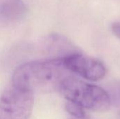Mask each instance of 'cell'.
<instances>
[{
  "instance_id": "2",
  "label": "cell",
  "mask_w": 120,
  "mask_h": 119,
  "mask_svg": "<svg viewBox=\"0 0 120 119\" xmlns=\"http://www.w3.org/2000/svg\"><path fill=\"white\" fill-rule=\"evenodd\" d=\"M67 100L95 112H105L110 107V98L102 88L86 83L72 74L61 82L58 90Z\"/></svg>"
},
{
  "instance_id": "6",
  "label": "cell",
  "mask_w": 120,
  "mask_h": 119,
  "mask_svg": "<svg viewBox=\"0 0 120 119\" xmlns=\"http://www.w3.org/2000/svg\"><path fill=\"white\" fill-rule=\"evenodd\" d=\"M48 52L53 54L51 58H65L72 54L81 52L68 38L58 34H52L49 35L46 41Z\"/></svg>"
},
{
  "instance_id": "1",
  "label": "cell",
  "mask_w": 120,
  "mask_h": 119,
  "mask_svg": "<svg viewBox=\"0 0 120 119\" xmlns=\"http://www.w3.org/2000/svg\"><path fill=\"white\" fill-rule=\"evenodd\" d=\"M70 74L63 58H51L20 65L13 72L11 83L34 94L39 91H58L61 82Z\"/></svg>"
},
{
  "instance_id": "8",
  "label": "cell",
  "mask_w": 120,
  "mask_h": 119,
  "mask_svg": "<svg viewBox=\"0 0 120 119\" xmlns=\"http://www.w3.org/2000/svg\"><path fill=\"white\" fill-rule=\"evenodd\" d=\"M112 31L114 34L120 39V22H114L112 25Z\"/></svg>"
},
{
  "instance_id": "3",
  "label": "cell",
  "mask_w": 120,
  "mask_h": 119,
  "mask_svg": "<svg viewBox=\"0 0 120 119\" xmlns=\"http://www.w3.org/2000/svg\"><path fill=\"white\" fill-rule=\"evenodd\" d=\"M34 106V93L11 84L0 95V119H29Z\"/></svg>"
},
{
  "instance_id": "5",
  "label": "cell",
  "mask_w": 120,
  "mask_h": 119,
  "mask_svg": "<svg viewBox=\"0 0 120 119\" xmlns=\"http://www.w3.org/2000/svg\"><path fill=\"white\" fill-rule=\"evenodd\" d=\"M27 7L23 0H0V25L9 26L20 22Z\"/></svg>"
},
{
  "instance_id": "7",
  "label": "cell",
  "mask_w": 120,
  "mask_h": 119,
  "mask_svg": "<svg viewBox=\"0 0 120 119\" xmlns=\"http://www.w3.org/2000/svg\"><path fill=\"white\" fill-rule=\"evenodd\" d=\"M65 109L70 114L77 119H88L89 118L85 109L77 104L71 102H67L65 104Z\"/></svg>"
},
{
  "instance_id": "4",
  "label": "cell",
  "mask_w": 120,
  "mask_h": 119,
  "mask_svg": "<svg viewBox=\"0 0 120 119\" xmlns=\"http://www.w3.org/2000/svg\"><path fill=\"white\" fill-rule=\"evenodd\" d=\"M67 69L89 81L102 79L106 74L105 65L98 59L79 52L63 58Z\"/></svg>"
}]
</instances>
